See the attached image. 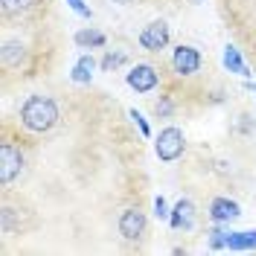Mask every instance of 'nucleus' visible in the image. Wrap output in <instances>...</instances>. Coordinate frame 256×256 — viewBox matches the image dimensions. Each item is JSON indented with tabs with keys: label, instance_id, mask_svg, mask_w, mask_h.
I'll return each instance as SVG.
<instances>
[{
	"label": "nucleus",
	"instance_id": "nucleus-1",
	"mask_svg": "<svg viewBox=\"0 0 256 256\" xmlns=\"http://www.w3.org/2000/svg\"><path fill=\"white\" fill-rule=\"evenodd\" d=\"M20 122L30 128L32 134H47L50 128L58 122V105L50 96H30L20 108Z\"/></svg>",
	"mask_w": 256,
	"mask_h": 256
},
{
	"label": "nucleus",
	"instance_id": "nucleus-2",
	"mask_svg": "<svg viewBox=\"0 0 256 256\" xmlns=\"http://www.w3.org/2000/svg\"><path fill=\"white\" fill-rule=\"evenodd\" d=\"M184 148H186V140H184V131L180 128H163L158 137V143H154V152H158V158L163 163H172L184 154Z\"/></svg>",
	"mask_w": 256,
	"mask_h": 256
},
{
	"label": "nucleus",
	"instance_id": "nucleus-3",
	"mask_svg": "<svg viewBox=\"0 0 256 256\" xmlns=\"http://www.w3.org/2000/svg\"><path fill=\"white\" fill-rule=\"evenodd\" d=\"M24 169V152L15 143H3L0 146V180L12 184Z\"/></svg>",
	"mask_w": 256,
	"mask_h": 256
},
{
	"label": "nucleus",
	"instance_id": "nucleus-4",
	"mask_svg": "<svg viewBox=\"0 0 256 256\" xmlns=\"http://www.w3.org/2000/svg\"><path fill=\"white\" fill-rule=\"evenodd\" d=\"M140 44H143V50H148V52H160V50H166L169 47V26H166L163 20L148 24V26L140 32Z\"/></svg>",
	"mask_w": 256,
	"mask_h": 256
},
{
	"label": "nucleus",
	"instance_id": "nucleus-5",
	"mask_svg": "<svg viewBox=\"0 0 256 256\" xmlns=\"http://www.w3.org/2000/svg\"><path fill=\"white\" fill-rule=\"evenodd\" d=\"M172 64H175V70L180 76H192V73H198V67H201V52L195 47L180 44V47L175 50V56H172Z\"/></svg>",
	"mask_w": 256,
	"mask_h": 256
},
{
	"label": "nucleus",
	"instance_id": "nucleus-6",
	"mask_svg": "<svg viewBox=\"0 0 256 256\" xmlns=\"http://www.w3.org/2000/svg\"><path fill=\"white\" fill-rule=\"evenodd\" d=\"M158 73H154V67H148V64H137L131 73H128V84L137 90V94H152L154 88H158Z\"/></svg>",
	"mask_w": 256,
	"mask_h": 256
},
{
	"label": "nucleus",
	"instance_id": "nucleus-7",
	"mask_svg": "<svg viewBox=\"0 0 256 256\" xmlns=\"http://www.w3.org/2000/svg\"><path fill=\"white\" fill-rule=\"evenodd\" d=\"M120 233H122V239L137 242L146 233V216L140 210H126L120 216Z\"/></svg>",
	"mask_w": 256,
	"mask_h": 256
},
{
	"label": "nucleus",
	"instance_id": "nucleus-8",
	"mask_svg": "<svg viewBox=\"0 0 256 256\" xmlns=\"http://www.w3.org/2000/svg\"><path fill=\"white\" fill-rule=\"evenodd\" d=\"M169 222L175 230H192L195 227V204L186 201V198H180L172 210V216H169Z\"/></svg>",
	"mask_w": 256,
	"mask_h": 256
},
{
	"label": "nucleus",
	"instance_id": "nucleus-9",
	"mask_svg": "<svg viewBox=\"0 0 256 256\" xmlns=\"http://www.w3.org/2000/svg\"><path fill=\"white\" fill-rule=\"evenodd\" d=\"M0 58H3L6 67H20V64L26 62V47L20 41H6L3 50H0Z\"/></svg>",
	"mask_w": 256,
	"mask_h": 256
},
{
	"label": "nucleus",
	"instance_id": "nucleus-10",
	"mask_svg": "<svg viewBox=\"0 0 256 256\" xmlns=\"http://www.w3.org/2000/svg\"><path fill=\"white\" fill-rule=\"evenodd\" d=\"M210 210H212V218H216V222H233V218L242 216L239 204H236V201H227V198H216Z\"/></svg>",
	"mask_w": 256,
	"mask_h": 256
},
{
	"label": "nucleus",
	"instance_id": "nucleus-11",
	"mask_svg": "<svg viewBox=\"0 0 256 256\" xmlns=\"http://www.w3.org/2000/svg\"><path fill=\"white\" fill-rule=\"evenodd\" d=\"M94 67H96V62L90 58V56H82L79 62H76V67H73V82H79V84L90 82V76H94Z\"/></svg>",
	"mask_w": 256,
	"mask_h": 256
},
{
	"label": "nucleus",
	"instance_id": "nucleus-12",
	"mask_svg": "<svg viewBox=\"0 0 256 256\" xmlns=\"http://www.w3.org/2000/svg\"><path fill=\"white\" fill-rule=\"evenodd\" d=\"M227 248H230V250L256 248V230H248V233H230V239H227Z\"/></svg>",
	"mask_w": 256,
	"mask_h": 256
},
{
	"label": "nucleus",
	"instance_id": "nucleus-13",
	"mask_svg": "<svg viewBox=\"0 0 256 256\" xmlns=\"http://www.w3.org/2000/svg\"><path fill=\"white\" fill-rule=\"evenodd\" d=\"M224 67H227V70H233V73H239V76H250L236 47H227V50H224Z\"/></svg>",
	"mask_w": 256,
	"mask_h": 256
},
{
	"label": "nucleus",
	"instance_id": "nucleus-14",
	"mask_svg": "<svg viewBox=\"0 0 256 256\" xmlns=\"http://www.w3.org/2000/svg\"><path fill=\"white\" fill-rule=\"evenodd\" d=\"M76 44H79V47H102V44H105V35H102V32L99 30H82V32H76Z\"/></svg>",
	"mask_w": 256,
	"mask_h": 256
},
{
	"label": "nucleus",
	"instance_id": "nucleus-15",
	"mask_svg": "<svg viewBox=\"0 0 256 256\" xmlns=\"http://www.w3.org/2000/svg\"><path fill=\"white\" fill-rule=\"evenodd\" d=\"M3 3V12L6 15H26L32 6H35V0H0Z\"/></svg>",
	"mask_w": 256,
	"mask_h": 256
},
{
	"label": "nucleus",
	"instance_id": "nucleus-16",
	"mask_svg": "<svg viewBox=\"0 0 256 256\" xmlns=\"http://www.w3.org/2000/svg\"><path fill=\"white\" fill-rule=\"evenodd\" d=\"M122 64H126V56H122V52H111V56H105V62H102V70H105V73H111V70L122 67Z\"/></svg>",
	"mask_w": 256,
	"mask_h": 256
},
{
	"label": "nucleus",
	"instance_id": "nucleus-17",
	"mask_svg": "<svg viewBox=\"0 0 256 256\" xmlns=\"http://www.w3.org/2000/svg\"><path fill=\"white\" fill-rule=\"evenodd\" d=\"M227 239H230V233L212 230V233H210V248H212V250H222V248H227Z\"/></svg>",
	"mask_w": 256,
	"mask_h": 256
},
{
	"label": "nucleus",
	"instance_id": "nucleus-18",
	"mask_svg": "<svg viewBox=\"0 0 256 256\" xmlns=\"http://www.w3.org/2000/svg\"><path fill=\"white\" fill-rule=\"evenodd\" d=\"M154 216H158V218H169V216H172L169 207H166V198H163V195L154 198Z\"/></svg>",
	"mask_w": 256,
	"mask_h": 256
},
{
	"label": "nucleus",
	"instance_id": "nucleus-19",
	"mask_svg": "<svg viewBox=\"0 0 256 256\" xmlns=\"http://www.w3.org/2000/svg\"><path fill=\"white\" fill-rule=\"evenodd\" d=\"M154 111H158L160 116H169V114L175 111V105H172L169 99H163V102H158V108H154Z\"/></svg>",
	"mask_w": 256,
	"mask_h": 256
},
{
	"label": "nucleus",
	"instance_id": "nucleus-20",
	"mask_svg": "<svg viewBox=\"0 0 256 256\" xmlns=\"http://www.w3.org/2000/svg\"><path fill=\"white\" fill-rule=\"evenodd\" d=\"M131 120H134V122H137V128H140V131H143L146 137H148V122H146V120H143V114L131 111Z\"/></svg>",
	"mask_w": 256,
	"mask_h": 256
},
{
	"label": "nucleus",
	"instance_id": "nucleus-21",
	"mask_svg": "<svg viewBox=\"0 0 256 256\" xmlns=\"http://www.w3.org/2000/svg\"><path fill=\"white\" fill-rule=\"evenodd\" d=\"M67 3H70V6H73V9H76V12H79V15L90 18V12H88V6H84V3H82V0H67Z\"/></svg>",
	"mask_w": 256,
	"mask_h": 256
},
{
	"label": "nucleus",
	"instance_id": "nucleus-22",
	"mask_svg": "<svg viewBox=\"0 0 256 256\" xmlns=\"http://www.w3.org/2000/svg\"><path fill=\"white\" fill-rule=\"evenodd\" d=\"M114 3H131V0H114Z\"/></svg>",
	"mask_w": 256,
	"mask_h": 256
},
{
	"label": "nucleus",
	"instance_id": "nucleus-23",
	"mask_svg": "<svg viewBox=\"0 0 256 256\" xmlns=\"http://www.w3.org/2000/svg\"><path fill=\"white\" fill-rule=\"evenodd\" d=\"M195 3H204V0H195Z\"/></svg>",
	"mask_w": 256,
	"mask_h": 256
}]
</instances>
